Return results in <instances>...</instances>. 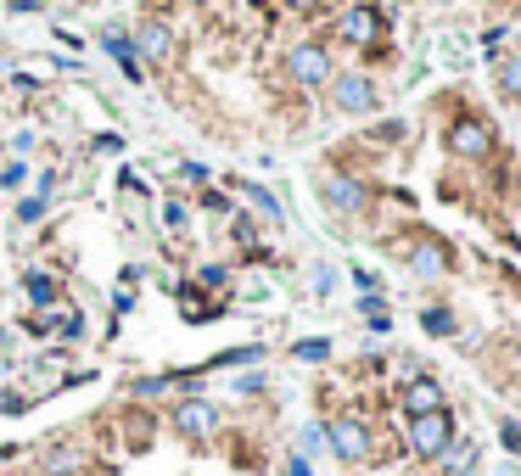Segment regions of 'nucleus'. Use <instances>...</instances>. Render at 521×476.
<instances>
[{"label": "nucleus", "mask_w": 521, "mask_h": 476, "mask_svg": "<svg viewBox=\"0 0 521 476\" xmlns=\"http://www.w3.org/2000/svg\"><path fill=\"white\" fill-rule=\"evenodd\" d=\"M337 292V269L331 264H314V297H331Z\"/></svg>", "instance_id": "obj_33"}, {"label": "nucleus", "mask_w": 521, "mask_h": 476, "mask_svg": "<svg viewBox=\"0 0 521 476\" xmlns=\"http://www.w3.org/2000/svg\"><path fill=\"white\" fill-rule=\"evenodd\" d=\"M191 219H197V208H191V202H180V196H163L157 224H163L169 236H191Z\"/></svg>", "instance_id": "obj_20"}, {"label": "nucleus", "mask_w": 521, "mask_h": 476, "mask_svg": "<svg viewBox=\"0 0 521 476\" xmlns=\"http://www.w3.org/2000/svg\"><path fill=\"white\" fill-rule=\"evenodd\" d=\"M320 196H325V208L337 213V219H359V213L370 208V180H359L353 168H325Z\"/></svg>", "instance_id": "obj_8"}, {"label": "nucleus", "mask_w": 521, "mask_h": 476, "mask_svg": "<svg viewBox=\"0 0 521 476\" xmlns=\"http://www.w3.org/2000/svg\"><path fill=\"white\" fill-rule=\"evenodd\" d=\"M331 45H353V51H381L387 45V23L370 0H353L348 12L331 23Z\"/></svg>", "instance_id": "obj_7"}, {"label": "nucleus", "mask_w": 521, "mask_h": 476, "mask_svg": "<svg viewBox=\"0 0 521 476\" xmlns=\"http://www.w3.org/2000/svg\"><path fill=\"white\" fill-rule=\"evenodd\" d=\"M269 387V376H241L236 381V392H264Z\"/></svg>", "instance_id": "obj_39"}, {"label": "nucleus", "mask_w": 521, "mask_h": 476, "mask_svg": "<svg viewBox=\"0 0 521 476\" xmlns=\"http://www.w3.org/2000/svg\"><path fill=\"white\" fill-rule=\"evenodd\" d=\"M477 471H482V443L460 432L449 448H443V460H437V476H477Z\"/></svg>", "instance_id": "obj_15"}, {"label": "nucleus", "mask_w": 521, "mask_h": 476, "mask_svg": "<svg viewBox=\"0 0 521 476\" xmlns=\"http://www.w3.org/2000/svg\"><path fill=\"white\" fill-rule=\"evenodd\" d=\"M281 73L297 84V90H325V84L337 79V56H331V40H292L281 56Z\"/></svg>", "instance_id": "obj_2"}, {"label": "nucleus", "mask_w": 521, "mask_h": 476, "mask_svg": "<svg viewBox=\"0 0 521 476\" xmlns=\"http://www.w3.org/2000/svg\"><path fill=\"white\" fill-rule=\"evenodd\" d=\"M90 336V320L79 314V308H62V320H57V348H73V342H85Z\"/></svg>", "instance_id": "obj_25"}, {"label": "nucleus", "mask_w": 521, "mask_h": 476, "mask_svg": "<svg viewBox=\"0 0 521 476\" xmlns=\"http://www.w3.org/2000/svg\"><path fill=\"white\" fill-rule=\"evenodd\" d=\"M482 476H521V460H499L493 471H482Z\"/></svg>", "instance_id": "obj_41"}, {"label": "nucleus", "mask_w": 521, "mask_h": 476, "mask_svg": "<svg viewBox=\"0 0 521 476\" xmlns=\"http://www.w3.org/2000/svg\"><path fill=\"white\" fill-rule=\"evenodd\" d=\"M393 404H398V415L404 420H415V415H437V409H449V387L426 370V376H415V381H398L393 387Z\"/></svg>", "instance_id": "obj_10"}, {"label": "nucleus", "mask_w": 521, "mask_h": 476, "mask_svg": "<svg viewBox=\"0 0 521 476\" xmlns=\"http://www.w3.org/2000/svg\"><path fill=\"white\" fill-rule=\"evenodd\" d=\"M421 331L437 336V342H449V336H460V314H454L449 303H426L421 308Z\"/></svg>", "instance_id": "obj_19"}, {"label": "nucleus", "mask_w": 521, "mask_h": 476, "mask_svg": "<svg viewBox=\"0 0 521 476\" xmlns=\"http://www.w3.org/2000/svg\"><path fill=\"white\" fill-rule=\"evenodd\" d=\"M169 432L185 437V443H213L225 432V404L208 398V392H180L169 404Z\"/></svg>", "instance_id": "obj_1"}, {"label": "nucleus", "mask_w": 521, "mask_h": 476, "mask_svg": "<svg viewBox=\"0 0 521 476\" xmlns=\"http://www.w3.org/2000/svg\"><path fill=\"white\" fill-rule=\"evenodd\" d=\"M292 454L297 460H320V454H331V443H325V426L320 420H309V426H297V443H292Z\"/></svg>", "instance_id": "obj_21"}, {"label": "nucleus", "mask_w": 521, "mask_h": 476, "mask_svg": "<svg viewBox=\"0 0 521 476\" xmlns=\"http://www.w3.org/2000/svg\"><path fill=\"white\" fill-rule=\"evenodd\" d=\"M331 348H337L331 336H303V342H292V359L297 364H325V359H331Z\"/></svg>", "instance_id": "obj_27"}, {"label": "nucleus", "mask_w": 521, "mask_h": 476, "mask_svg": "<svg viewBox=\"0 0 521 476\" xmlns=\"http://www.w3.org/2000/svg\"><path fill=\"white\" fill-rule=\"evenodd\" d=\"M493 437L505 448V460H521V420L516 415H493Z\"/></svg>", "instance_id": "obj_26"}, {"label": "nucleus", "mask_w": 521, "mask_h": 476, "mask_svg": "<svg viewBox=\"0 0 521 476\" xmlns=\"http://www.w3.org/2000/svg\"><path fill=\"white\" fill-rule=\"evenodd\" d=\"M286 476H314V465L297 460V454H286Z\"/></svg>", "instance_id": "obj_38"}, {"label": "nucleus", "mask_w": 521, "mask_h": 476, "mask_svg": "<svg viewBox=\"0 0 521 476\" xmlns=\"http://www.w3.org/2000/svg\"><path fill=\"white\" fill-rule=\"evenodd\" d=\"M129 40H135V56H141L146 68H169V62H174V28H169V17H141V23L129 28Z\"/></svg>", "instance_id": "obj_11"}, {"label": "nucleus", "mask_w": 521, "mask_h": 476, "mask_svg": "<svg viewBox=\"0 0 521 476\" xmlns=\"http://www.w3.org/2000/svg\"><path fill=\"white\" fill-rule=\"evenodd\" d=\"M325 90H331V107H337L342 118H370V112L381 107V84L370 79V73H359V68L337 73Z\"/></svg>", "instance_id": "obj_9"}, {"label": "nucleus", "mask_w": 521, "mask_h": 476, "mask_svg": "<svg viewBox=\"0 0 521 476\" xmlns=\"http://www.w3.org/2000/svg\"><path fill=\"white\" fill-rule=\"evenodd\" d=\"M6 6H12V12H23V17H29V12H45V0H6Z\"/></svg>", "instance_id": "obj_43"}, {"label": "nucleus", "mask_w": 521, "mask_h": 476, "mask_svg": "<svg viewBox=\"0 0 521 476\" xmlns=\"http://www.w3.org/2000/svg\"><path fill=\"white\" fill-rule=\"evenodd\" d=\"M169 297H174V303L185 308V320H191V325H208L213 314H219V303H213L208 292H197L191 280H169Z\"/></svg>", "instance_id": "obj_17"}, {"label": "nucleus", "mask_w": 521, "mask_h": 476, "mask_svg": "<svg viewBox=\"0 0 521 476\" xmlns=\"http://www.w3.org/2000/svg\"><path fill=\"white\" fill-rule=\"evenodd\" d=\"M0 359H6V370H17V359H12V325H0Z\"/></svg>", "instance_id": "obj_36"}, {"label": "nucleus", "mask_w": 521, "mask_h": 476, "mask_svg": "<svg viewBox=\"0 0 521 476\" xmlns=\"http://www.w3.org/2000/svg\"><path fill=\"white\" fill-rule=\"evenodd\" d=\"M197 292H230V264L225 258H208V264H197V280H191Z\"/></svg>", "instance_id": "obj_24"}, {"label": "nucleus", "mask_w": 521, "mask_h": 476, "mask_svg": "<svg viewBox=\"0 0 521 476\" xmlns=\"http://www.w3.org/2000/svg\"><path fill=\"white\" fill-rule=\"evenodd\" d=\"M34 409V392L23 387H0V415H29Z\"/></svg>", "instance_id": "obj_28"}, {"label": "nucleus", "mask_w": 521, "mask_h": 476, "mask_svg": "<svg viewBox=\"0 0 521 476\" xmlns=\"http://www.w3.org/2000/svg\"><path fill=\"white\" fill-rule=\"evenodd\" d=\"M325 443H331V454H337L342 465H370L376 460V426H370L365 415H353V409L325 420Z\"/></svg>", "instance_id": "obj_4"}, {"label": "nucleus", "mask_w": 521, "mask_h": 476, "mask_svg": "<svg viewBox=\"0 0 521 476\" xmlns=\"http://www.w3.org/2000/svg\"><path fill=\"white\" fill-rule=\"evenodd\" d=\"M460 437V420H454V409H437V415H415V420H404V443H409V454L415 460H443V448Z\"/></svg>", "instance_id": "obj_6"}, {"label": "nucleus", "mask_w": 521, "mask_h": 476, "mask_svg": "<svg viewBox=\"0 0 521 476\" xmlns=\"http://www.w3.org/2000/svg\"><path fill=\"white\" fill-rule=\"evenodd\" d=\"M45 208H51V202H40V196H29V202H23V208H17V219H23V224H34V219H40Z\"/></svg>", "instance_id": "obj_35"}, {"label": "nucleus", "mask_w": 521, "mask_h": 476, "mask_svg": "<svg viewBox=\"0 0 521 476\" xmlns=\"http://www.w3.org/2000/svg\"><path fill=\"white\" fill-rule=\"evenodd\" d=\"M29 146H34V129H17V135H12V152L23 157V152H29Z\"/></svg>", "instance_id": "obj_40"}, {"label": "nucleus", "mask_w": 521, "mask_h": 476, "mask_svg": "<svg viewBox=\"0 0 521 476\" xmlns=\"http://www.w3.org/2000/svg\"><path fill=\"white\" fill-rule=\"evenodd\" d=\"M169 392H174L169 370H163V376H135L129 381V404H157V398H169Z\"/></svg>", "instance_id": "obj_22"}, {"label": "nucleus", "mask_w": 521, "mask_h": 476, "mask_svg": "<svg viewBox=\"0 0 521 476\" xmlns=\"http://www.w3.org/2000/svg\"><path fill=\"white\" fill-rule=\"evenodd\" d=\"M398 252H404V269L415 280H443V275H454V247L443 236H432V230H409L404 241H398Z\"/></svg>", "instance_id": "obj_5"}, {"label": "nucleus", "mask_w": 521, "mask_h": 476, "mask_svg": "<svg viewBox=\"0 0 521 476\" xmlns=\"http://www.w3.org/2000/svg\"><path fill=\"white\" fill-rule=\"evenodd\" d=\"M23 180H29V163H23V157H12V163H0V191H17Z\"/></svg>", "instance_id": "obj_31"}, {"label": "nucleus", "mask_w": 521, "mask_h": 476, "mask_svg": "<svg viewBox=\"0 0 521 476\" xmlns=\"http://www.w3.org/2000/svg\"><path fill=\"white\" fill-rule=\"evenodd\" d=\"M477 476H482V471H477Z\"/></svg>", "instance_id": "obj_44"}, {"label": "nucleus", "mask_w": 521, "mask_h": 476, "mask_svg": "<svg viewBox=\"0 0 521 476\" xmlns=\"http://www.w3.org/2000/svg\"><path fill=\"white\" fill-rule=\"evenodd\" d=\"M23 297H29L34 314H45V308H62V280L51 275V269H23Z\"/></svg>", "instance_id": "obj_16"}, {"label": "nucleus", "mask_w": 521, "mask_h": 476, "mask_svg": "<svg viewBox=\"0 0 521 476\" xmlns=\"http://www.w3.org/2000/svg\"><path fill=\"white\" fill-rule=\"evenodd\" d=\"M443 146H449L460 163H488V157L499 152V129H493L482 112L460 107V112L449 118V129H443Z\"/></svg>", "instance_id": "obj_3"}, {"label": "nucleus", "mask_w": 521, "mask_h": 476, "mask_svg": "<svg viewBox=\"0 0 521 476\" xmlns=\"http://www.w3.org/2000/svg\"><path fill=\"white\" fill-rule=\"evenodd\" d=\"M230 236H236L241 252H253V258H258V230H253V219H241V213H236V219H230Z\"/></svg>", "instance_id": "obj_30"}, {"label": "nucleus", "mask_w": 521, "mask_h": 476, "mask_svg": "<svg viewBox=\"0 0 521 476\" xmlns=\"http://www.w3.org/2000/svg\"><path fill=\"white\" fill-rule=\"evenodd\" d=\"M208 180H213L208 163H197V157H185V163H180V185H197V191H202Z\"/></svg>", "instance_id": "obj_32"}, {"label": "nucleus", "mask_w": 521, "mask_h": 476, "mask_svg": "<svg viewBox=\"0 0 521 476\" xmlns=\"http://www.w3.org/2000/svg\"><path fill=\"white\" fill-rule=\"evenodd\" d=\"M113 314H118V320H124V314H135V297L118 292V297H113Z\"/></svg>", "instance_id": "obj_42"}, {"label": "nucleus", "mask_w": 521, "mask_h": 476, "mask_svg": "<svg viewBox=\"0 0 521 476\" xmlns=\"http://www.w3.org/2000/svg\"><path fill=\"white\" fill-rule=\"evenodd\" d=\"M286 6H292V12H303V17H320L325 12V0H286Z\"/></svg>", "instance_id": "obj_37"}, {"label": "nucleus", "mask_w": 521, "mask_h": 476, "mask_svg": "<svg viewBox=\"0 0 521 476\" xmlns=\"http://www.w3.org/2000/svg\"><path fill=\"white\" fill-rule=\"evenodd\" d=\"M493 90H499L510 107H521V51H505L493 62Z\"/></svg>", "instance_id": "obj_18"}, {"label": "nucleus", "mask_w": 521, "mask_h": 476, "mask_svg": "<svg viewBox=\"0 0 521 476\" xmlns=\"http://www.w3.org/2000/svg\"><path fill=\"white\" fill-rule=\"evenodd\" d=\"M230 191L241 196V202H247V208L258 213V224H264V230H286V202L275 191H269V185H258V180H230Z\"/></svg>", "instance_id": "obj_13"}, {"label": "nucleus", "mask_w": 521, "mask_h": 476, "mask_svg": "<svg viewBox=\"0 0 521 476\" xmlns=\"http://www.w3.org/2000/svg\"><path fill=\"white\" fill-rule=\"evenodd\" d=\"M202 213H213V219H236V208H230V196L225 191H213V185H202Z\"/></svg>", "instance_id": "obj_29"}, {"label": "nucleus", "mask_w": 521, "mask_h": 476, "mask_svg": "<svg viewBox=\"0 0 521 476\" xmlns=\"http://www.w3.org/2000/svg\"><path fill=\"white\" fill-rule=\"evenodd\" d=\"M101 51L118 62V73H124L129 84H141L146 79V62L135 56V40H129V28H101Z\"/></svg>", "instance_id": "obj_14"}, {"label": "nucleus", "mask_w": 521, "mask_h": 476, "mask_svg": "<svg viewBox=\"0 0 521 476\" xmlns=\"http://www.w3.org/2000/svg\"><path fill=\"white\" fill-rule=\"evenodd\" d=\"M370 140H376V146H398V140H404V124H381Z\"/></svg>", "instance_id": "obj_34"}, {"label": "nucleus", "mask_w": 521, "mask_h": 476, "mask_svg": "<svg viewBox=\"0 0 521 476\" xmlns=\"http://www.w3.org/2000/svg\"><path fill=\"white\" fill-rule=\"evenodd\" d=\"M40 476H90V448L73 437L40 443Z\"/></svg>", "instance_id": "obj_12"}, {"label": "nucleus", "mask_w": 521, "mask_h": 476, "mask_svg": "<svg viewBox=\"0 0 521 476\" xmlns=\"http://www.w3.org/2000/svg\"><path fill=\"white\" fill-rule=\"evenodd\" d=\"M359 320H365L376 336H381V331H393V303H387L381 292H376V297H359Z\"/></svg>", "instance_id": "obj_23"}]
</instances>
